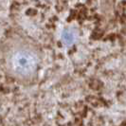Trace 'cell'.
<instances>
[{
  "label": "cell",
  "instance_id": "obj_1",
  "mask_svg": "<svg viewBox=\"0 0 126 126\" xmlns=\"http://www.w3.org/2000/svg\"><path fill=\"white\" fill-rule=\"evenodd\" d=\"M2 59L7 74L20 82H32L42 63L41 51L37 46L20 36L9 38L5 42Z\"/></svg>",
  "mask_w": 126,
  "mask_h": 126
}]
</instances>
